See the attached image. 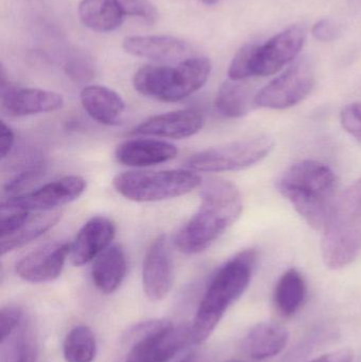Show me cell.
Returning a JSON list of instances; mask_svg holds the SVG:
<instances>
[{
	"mask_svg": "<svg viewBox=\"0 0 361 362\" xmlns=\"http://www.w3.org/2000/svg\"><path fill=\"white\" fill-rule=\"evenodd\" d=\"M307 40V29L302 25L286 28L268 42L258 45L254 53L252 76H268L294 63Z\"/></svg>",
	"mask_w": 361,
	"mask_h": 362,
	"instance_id": "obj_11",
	"label": "cell"
},
{
	"mask_svg": "<svg viewBox=\"0 0 361 362\" xmlns=\"http://www.w3.org/2000/svg\"><path fill=\"white\" fill-rule=\"evenodd\" d=\"M258 44H246L235 53L229 65L228 76L231 80L245 81L252 76L254 53Z\"/></svg>",
	"mask_w": 361,
	"mask_h": 362,
	"instance_id": "obj_28",
	"label": "cell"
},
{
	"mask_svg": "<svg viewBox=\"0 0 361 362\" xmlns=\"http://www.w3.org/2000/svg\"><path fill=\"white\" fill-rule=\"evenodd\" d=\"M66 362H93L97 355V340L88 327L78 325L66 336L63 344Z\"/></svg>",
	"mask_w": 361,
	"mask_h": 362,
	"instance_id": "obj_26",
	"label": "cell"
},
{
	"mask_svg": "<svg viewBox=\"0 0 361 362\" xmlns=\"http://www.w3.org/2000/svg\"><path fill=\"white\" fill-rule=\"evenodd\" d=\"M129 338L133 344L125 362H169L192 344L191 325H174L167 320L140 323Z\"/></svg>",
	"mask_w": 361,
	"mask_h": 362,
	"instance_id": "obj_7",
	"label": "cell"
},
{
	"mask_svg": "<svg viewBox=\"0 0 361 362\" xmlns=\"http://www.w3.org/2000/svg\"><path fill=\"white\" fill-rule=\"evenodd\" d=\"M315 85V69L309 57L290 64L256 95V107L288 110L307 99Z\"/></svg>",
	"mask_w": 361,
	"mask_h": 362,
	"instance_id": "obj_9",
	"label": "cell"
},
{
	"mask_svg": "<svg viewBox=\"0 0 361 362\" xmlns=\"http://www.w3.org/2000/svg\"><path fill=\"white\" fill-rule=\"evenodd\" d=\"M201 4H205V6H215L218 2L222 1V0H199Z\"/></svg>",
	"mask_w": 361,
	"mask_h": 362,
	"instance_id": "obj_37",
	"label": "cell"
},
{
	"mask_svg": "<svg viewBox=\"0 0 361 362\" xmlns=\"http://www.w3.org/2000/svg\"><path fill=\"white\" fill-rule=\"evenodd\" d=\"M203 115L197 110H175L146 119L134 129V134L167 139H184L196 135L203 129Z\"/></svg>",
	"mask_w": 361,
	"mask_h": 362,
	"instance_id": "obj_16",
	"label": "cell"
},
{
	"mask_svg": "<svg viewBox=\"0 0 361 362\" xmlns=\"http://www.w3.org/2000/svg\"><path fill=\"white\" fill-rule=\"evenodd\" d=\"M307 297V283L297 269H290L282 274L275 288V304L283 316L296 314Z\"/></svg>",
	"mask_w": 361,
	"mask_h": 362,
	"instance_id": "obj_25",
	"label": "cell"
},
{
	"mask_svg": "<svg viewBox=\"0 0 361 362\" xmlns=\"http://www.w3.org/2000/svg\"><path fill=\"white\" fill-rule=\"evenodd\" d=\"M87 182L78 175H69L42 185L35 191L19 194L4 200L2 212L6 211H42L57 210L78 199L86 191Z\"/></svg>",
	"mask_w": 361,
	"mask_h": 362,
	"instance_id": "obj_10",
	"label": "cell"
},
{
	"mask_svg": "<svg viewBox=\"0 0 361 362\" xmlns=\"http://www.w3.org/2000/svg\"><path fill=\"white\" fill-rule=\"evenodd\" d=\"M78 17L85 27L95 32H112L127 18L121 0H81Z\"/></svg>",
	"mask_w": 361,
	"mask_h": 362,
	"instance_id": "obj_22",
	"label": "cell"
},
{
	"mask_svg": "<svg viewBox=\"0 0 361 362\" xmlns=\"http://www.w3.org/2000/svg\"><path fill=\"white\" fill-rule=\"evenodd\" d=\"M23 313L20 308L17 306H6L1 310L0 313V337L2 342L12 337L23 322Z\"/></svg>",
	"mask_w": 361,
	"mask_h": 362,
	"instance_id": "obj_31",
	"label": "cell"
},
{
	"mask_svg": "<svg viewBox=\"0 0 361 362\" xmlns=\"http://www.w3.org/2000/svg\"><path fill=\"white\" fill-rule=\"evenodd\" d=\"M61 215L63 213L59 209L35 212V214L30 213L27 221L17 231L6 238H0L1 255H6L15 249L20 248L46 233L48 230L59 223Z\"/></svg>",
	"mask_w": 361,
	"mask_h": 362,
	"instance_id": "obj_23",
	"label": "cell"
},
{
	"mask_svg": "<svg viewBox=\"0 0 361 362\" xmlns=\"http://www.w3.org/2000/svg\"><path fill=\"white\" fill-rule=\"evenodd\" d=\"M127 17L139 19L146 25H155L158 21L159 12L150 0H121Z\"/></svg>",
	"mask_w": 361,
	"mask_h": 362,
	"instance_id": "obj_30",
	"label": "cell"
},
{
	"mask_svg": "<svg viewBox=\"0 0 361 362\" xmlns=\"http://www.w3.org/2000/svg\"><path fill=\"white\" fill-rule=\"evenodd\" d=\"M8 362H37V346L29 329H23L13 342Z\"/></svg>",
	"mask_w": 361,
	"mask_h": 362,
	"instance_id": "obj_29",
	"label": "cell"
},
{
	"mask_svg": "<svg viewBox=\"0 0 361 362\" xmlns=\"http://www.w3.org/2000/svg\"><path fill=\"white\" fill-rule=\"evenodd\" d=\"M116 232V223L112 219L100 215L91 217L71 243L70 261L74 266H84L95 261L110 246Z\"/></svg>",
	"mask_w": 361,
	"mask_h": 362,
	"instance_id": "obj_15",
	"label": "cell"
},
{
	"mask_svg": "<svg viewBox=\"0 0 361 362\" xmlns=\"http://www.w3.org/2000/svg\"><path fill=\"white\" fill-rule=\"evenodd\" d=\"M125 52L155 62H174L186 57L189 45L170 35H134L123 40Z\"/></svg>",
	"mask_w": 361,
	"mask_h": 362,
	"instance_id": "obj_18",
	"label": "cell"
},
{
	"mask_svg": "<svg viewBox=\"0 0 361 362\" xmlns=\"http://www.w3.org/2000/svg\"><path fill=\"white\" fill-rule=\"evenodd\" d=\"M273 146L275 141L269 136H254L201 151L187 160L186 167L201 173L239 171L266 158Z\"/></svg>",
	"mask_w": 361,
	"mask_h": 362,
	"instance_id": "obj_8",
	"label": "cell"
},
{
	"mask_svg": "<svg viewBox=\"0 0 361 362\" xmlns=\"http://www.w3.org/2000/svg\"><path fill=\"white\" fill-rule=\"evenodd\" d=\"M65 72L76 82H86L95 76V69L89 62L84 59H73L65 66Z\"/></svg>",
	"mask_w": 361,
	"mask_h": 362,
	"instance_id": "obj_33",
	"label": "cell"
},
{
	"mask_svg": "<svg viewBox=\"0 0 361 362\" xmlns=\"http://www.w3.org/2000/svg\"><path fill=\"white\" fill-rule=\"evenodd\" d=\"M341 122L352 137L361 142V102L345 106L341 112Z\"/></svg>",
	"mask_w": 361,
	"mask_h": 362,
	"instance_id": "obj_32",
	"label": "cell"
},
{
	"mask_svg": "<svg viewBox=\"0 0 361 362\" xmlns=\"http://www.w3.org/2000/svg\"><path fill=\"white\" fill-rule=\"evenodd\" d=\"M288 332L282 325L258 323L244 338V351L254 361H264L279 355L288 346Z\"/></svg>",
	"mask_w": 361,
	"mask_h": 362,
	"instance_id": "obj_21",
	"label": "cell"
},
{
	"mask_svg": "<svg viewBox=\"0 0 361 362\" xmlns=\"http://www.w3.org/2000/svg\"><path fill=\"white\" fill-rule=\"evenodd\" d=\"M46 172V163L44 159L30 158L23 163L18 172L4 182V192L6 194H21L23 189L33 185L36 180L44 176Z\"/></svg>",
	"mask_w": 361,
	"mask_h": 362,
	"instance_id": "obj_27",
	"label": "cell"
},
{
	"mask_svg": "<svg viewBox=\"0 0 361 362\" xmlns=\"http://www.w3.org/2000/svg\"><path fill=\"white\" fill-rule=\"evenodd\" d=\"M276 187L313 229L324 230L336 202L337 180L330 167L299 161L278 177Z\"/></svg>",
	"mask_w": 361,
	"mask_h": 362,
	"instance_id": "obj_2",
	"label": "cell"
},
{
	"mask_svg": "<svg viewBox=\"0 0 361 362\" xmlns=\"http://www.w3.org/2000/svg\"><path fill=\"white\" fill-rule=\"evenodd\" d=\"M322 257L330 269H341L361 255V178L337 198L324 228Z\"/></svg>",
	"mask_w": 361,
	"mask_h": 362,
	"instance_id": "obj_4",
	"label": "cell"
},
{
	"mask_svg": "<svg viewBox=\"0 0 361 362\" xmlns=\"http://www.w3.org/2000/svg\"><path fill=\"white\" fill-rule=\"evenodd\" d=\"M64 98L54 91L40 88H23L11 84L1 71V107L11 117L55 112L63 107Z\"/></svg>",
	"mask_w": 361,
	"mask_h": 362,
	"instance_id": "obj_14",
	"label": "cell"
},
{
	"mask_svg": "<svg viewBox=\"0 0 361 362\" xmlns=\"http://www.w3.org/2000/svg\"><path fill=\"white\" fill-rule=\"evenodd\" d=\"M174 280V264L167 235L153 240L146 251L142 267V285L146 297L153 302L165 299Z\"/></svg>",
	"mask_w": 361,
	"mask_h": 362,
	"instance_id": "obj_12",
	"label": "cell"
},
{
	"mask_svg": "<svg viewBox=\"0 0 361 362\" xmlns=\"http://www.w3.org/2000/svg\"><path fill=\"white\" fill-rule=\"evenodd\" d=\"M312 34L319 42H330L336 40L339 29L330 19H321L314 25Z\"/></svg>",
	"mask_w": 361,
	"mask_h": 362,
	"instance_id": "obj_34",
	"label": "cell"
},
{
	"mask_svg": "<svg viewBox=\"0 0 361 362\" xmlns=\"http://www.w3.org/2000/svg\"><path fill=\"white\" fill-rule=\"evenodd\" d=\"M177 154V148L174 144L156 139L127 140L114 153L118 163L133 168L161 165L173 160Z\"/></svg>",
	"mask_w": 361,
	"mask_h": 362,
	"instance_id": "obj_17",
	"label": "cell"
},
{
	"mask_svg": "<svg viewBox=\"0 0 361 362\" xmlns=\"http://www.w3.org/2000/svg\"><path fill=\"white\" fill-rule=\"evenodd\" d=\"M15 144V135L12 129L1 121L0 129V148H1V159L4 160L12 152Z\"/></svg>",
	"mask_w": 361,
	"mask_h": 362,
	"instance_id": "obj_35",
	"label": "cell"
},
{
	"mask_svg": "<svg viewBox=\"0 0 361 362\" xmlns=\"http://www.w3.org/2000/svg\"><path fill=\"white\" fill-rule=\"evenodd\" d=\"M353 352L350 349H341V350L322 355L309 362H353Z\"/></svg>",
	"mask_w": 361,
	"mask_h": 362,
	"instance_id": "obj_36",
	"label": "cell"
},
{
	"mask_svg": "<svg viewBox=\"0 0 361 362\" xmlns=\"http://www.w3.org/2000/svg\"><path fill=\"white\" fill-rule=\"evenodd\" d=\"M210 74L211 62L209 59L190 57L176 66H143L134 74L133 85L144 97L175 103L205 86Z\"/></svg>",
	"mask_w": 361,
	"mask_h": 362,
	"instance_id": "obj_5",
	"label": "cell"
},
{
	"mask_svg": "<svg viewBox=\"0 0 361 362\" xmlns=\"http://www.w3.org/2000/svg\"><path fill=\"white\" fill-rule=\"evenodd\" d=\"M256 95L244 81L229 78L218 89L215 107L226 118H242L256 107Z\"/></svg>",
	"mask_w": 361,
	"mask_h": 362,
	"instance_id": "obj_24",
	"label": "cell"
},
{
	"mask_svg": "<svg viewBox=\"0 0 361 362\" xmlns=\"http://www.w3.org/2000/svg\"><path fill=\"white\" fill-rule=\"evenodd\" d=\"M228 362H246V361H237V359H233V361H228Z\"/></svg>",
	"mask_w": 361,
	"mask_h": 362,
	"instance_id": "obj_39",
	"label": "cell"
},
{
	"mask_svg": "<svg viewBox=\"0 0 361 362\" xmlns=\"http://www.w3.org/2000/svg\"><path fill=\"white\" fill-rule=\"evenodd\" d=\"M256 259V251L247 249L237 253L216 272L191 325L193 344L205 342L228 308L245 293L251 281Z\"/></svg>",
	"mask_w": 361,
	"mask_h": 362,
	"instance_id": "obj_3",
	"label": "cell"
},
{
	"mask_svg": "<svg viewBox=\"0 0 361 362\" xmlns=\"http://www.w3.org/2000/svg\"><path fill=\"white\" fill-rule=\"evenodd\" d=\"M126 255L120 245H112L91 266V279L97 291L110 295L118 291L126 276Z\"/></svg>",
	"mask_w": 361,
	"mask_h": 362,
	"instance_id": "obj_20",
	"label": "cell"
},
{
	"mask_svg": "<svg viewBox=\"0 0 361 362\" xmlns=\"http://www.w3.org/2000/svg\"><path fill=\"white\" fill-rule=\"evenodd\" d=\"M70 246L71 243L55 242L40 247L17 262L15 272L21 280L33 284L52 282L63 272Z\"/></svg>",
	"mask_w": 361,
	"mask_h": 362,
	"instance_id": "obj_13",
	"label": "cell"
},
{
	"mask_svg": "<svg viewBox=\"0 0 361 362\" xmlns=\"http://www.w3.org/2000/svg\"><path fill=\"white\" fill-rule=\"evenodd\" d=\"M80 99L85 112L101 124L107 127L119 124L124 114L125 103L122 98L108 87L85 86L81 91Z\"/></svg>",
	"mask_w": 361,
	"mask_h": 362,
	"instance_id": "obj_19",
	"label": "cell"
},
{
	"mask_svg": "<svg viewBox=\"0 0 361 362\" xmlns=\"http://www.w3.org/2000/svg\"><path fill=\"white\" fill-rule=\"evenodd\" d=\"M243 198L237 185L220 178L201 183L199 211L176 234V248L187 255L207 250L241 216Z\"/></svg>",
	"mask_w": 361,
	"mask_h": 362,
	"instance_id": "obj_1",
	"label": "cell"
},
{
	"mask_svg": "<svg viewBox=\"0 0 361 362\" xmlns=\"http://www.w3.org/2000/svg\"><path fill=\"white\" fill-rule=\"evenodd\" d=\"M180 362H199V361H197V359L195 358V357L190 356V357H187L186 359H184V361H180Z\"/></svg>",
	"mask_w": 361,
	"mask_h": 362,
	"instance_id": "obj_38",
	"label": "cell"
},
{
	"mask_svg": "<svg viewBox=\"0 0 361 362\" xmlns=\"http://www.w3.org/2000/svg\"><path fill=\"white\" fill-rule=\"evenodd\" d=\"M201 176L191 170L124 172L112 180L116 191L136 202L171 199L190 193L201 187Z\"/></svg>",
	"mask_w": 361,
	"mask_h": 362,
	"instance_id": "obj_6",
	"label": "cell"
}]
</instances>
